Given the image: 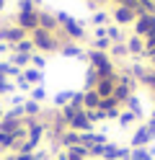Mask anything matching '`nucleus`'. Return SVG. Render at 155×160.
Returning <instances> with one entry per match:
<instances>
[{
  "label": "nucleus",
  "mask_w": 155,
  "mask_h": 160,
  "mask_svg": "<svg viewBox=\"0 0 155 160\" xmlns=\"http://www.w3.org/2000/svg\"><path fill=\"white\" fill-rule=\"evenodd\" d=\"M90 23L93 26H109V13L106 11H96L93 18H90Z\"/></svg>",
  "instance_id": "obj_30"
},
{
  "label": "nucleus",
  "mask_w": 155,
  "mask_h": 160,
  "mask_svg": "<svg viewBox=\"0 0 155 160\" xmlns=\"http://www.w3.org/2000/svg\"><path fill=\"white\" fill-rule=\"evenodd\" d=\"M98 103H101V96L96 91H83V108H85V111L98 108Z\"/></svg>",
  "instance_id": "obj_18"
},
{
  "label": "nucleus",
  "mask_w": 155,
  "mask_h": 160,
  "mask_svg": "<svg viewBox=\"0 0 155 160\" xmlns=\"http://www.w3.org/2000/svg\"><path fill=\"white\" fill-rule=\"evenodd\" d=\"M106 3H116V5H119V3H121V0H106Z\"/></svg>",
  "instance_id": "obj_39"
},
{
  "label": "nucleus",
  "mask_w": 155,
  "mask_h": 160,
  "mask_svg": "<svg viewBox=\"0 0 155 160\" xmlns=\"http://www.w3.org/2000/svg\"><path fill=\"white\" fill-rule=\"evenodd\" d=\"M96 85H98V72L93 67H88V72H85V88H83V91H93Z\"/></svg>",
  "instance_id": "obj_26"
},
{
  "label": "nucleus",
  "mask_w": 155,
  "mask_h": 160,
  "mask_svg": "<svg viewBox=\"0 0 155 160\" xmlns=\"http://www.w3.org/2000/svg\"><path fill=\"white\" fill-rule=\"evenodd\" d=\"M59 54H65V57H78V59H83L85 57V49H83L78 42H62V47H59Z\"/></svg>",
  "instance_id": "obj_12"
},
{
  "label": "nucleus",
  "mask_w": 155,
  "mask_h": 160,
  "mask_svg": "<svg viewBox=\"0 0 155 160\" xmlns=\"http://www.w3.org/2000/svg\"><path fill=\"white\" fill-rule=\"evenodd\" d=\"M13 52H21V54H34L36 49H34V42H31V36H26L23 42H18V44L13 47Z\"/></svg>",
  "instance_id": "obj_21"
},
{
  "label": "nucleus",
  "mask_w": 155,
  "mask_h": 160,
  "mask_svg": "<svg viewBox=\"0 0 155 160\" xmlns=\"http://www.w3.org/2000/svg\"><path fill=\"white\" fill-rule=\"evenodd\" d=\"M16 26H21L26 34H34L36 28H39V11H28V13H16Z\"/></svg>",
  "instance_id": "obj_5"
},
{
  "label": "nucleus",
  "mask_w": 155,
  "mask_h": 160,
  "mask_svg": "<svg viewBox=\"0 0 155 160\" xmlns=\"http://www.w3.org/2000/svg\"><path fill=\"white\" fill-rule=\"evenodd\" d=\"M28 98H31V101H36V103L47 101V91H44V85H34V88L28 91Z\"/></svg>",
  "instance_id": "obj_25"
},
{
  "label": "nucleus",
  "mask_w": 155,
  "mask_h": 160,
  "mask_svg": "<svg viewBox=\"0 0 155 160\" xmlns=\"http://www.w3.org/2000/svg\"><path fill=\"white\" fill-rule=\"evenodd\" d=\"M21 78H23L26 83L34 88V85H41V80H44V72H41V70H36V67H26Z\"/></svg>",
  "instance_id": "obj_16"
},
{
  "label": "nucleus",
  "mask_w": 155,
  "mask_h": 160,
  "mask_svg": "<svg viewBox=\"0 0 155 160\" xmlns=\"http://www.w3.org/2000/svg\"><path fill=\"white\" fill-rule=\"evenodd\" d=\"M26 36H28V34H26L21 26H16V23L0 26V42H5V44H10V47H16L18 42H23Z\"/></svg>",
  "instance_id": "obj_4"
},
{
  "label": "nucleus",
  "mask_w": 155,
  "mask_h": 160,
  "mask_svg": "<svg viewBox=\"0 0 155 160\" xmlns=\"http://www.w3.org/2000/svg\"><path fill=\"white\" fill-rule=\"evenodd\" d=\"M88 119L93 124H98V122H106V111H101V108H93V111H88Z\"/></svg>",
  "instance_id": "obj_33"
},
{
  "label": "nucleus",
  "mask_w": 155,
  "mask_h": 160,
  "mask_svg": "<svg viewBox=\"0 0 155 160\" xmlns=\"http://www.w3.org/2000/svg\"><path fill=\"white\" fill-rule=\"evenodd\" d=\"M41 116H44V108H41V103L26 98V101H23V119H41Z\"/></svg>",
  "instance_id": "obj_14"
},
{
  "label": "nucleus",
  "mask_w": 155,
  "mask_h": 160,
  "mask_svg": "<svg viewBox=\"0 0 155 160\" xmlns=\"http://www.w3.org/2000/svg\"><path fill=\"white\" fill-rule=\"evenodd\" d=\"M70 101H72V91H62V93H57V96H54V108L59 111V108H65Z\"/></svg>",
  "instance_id": "obj_23"
},
{
  "label": "nucleus",
  "mask_w": 155,
  "mask_h": 160,
  "mask_svg": "<svg viewBox=\"0 0 155 160\" xmlns=\"http://www.w3.org/2000/svg\"><path fill=\"white\" fill-rule=\"evenodd\" d=\"M111 18H114V23H116V26H129V23H134V21H137V13H134L132 8L116 5V8L111 11Z\"/></svg>",
  "instance_id": "obj_9"
},
{
  "label": "nucleus",
  "mask_w": 155,
  "mask_h": 160,
  "mask_svg": "<svg viewBox=\"0 0 155 160\" xmlns=\"http://www.w3.org/2000/svg\"><path fill=\"white\" fill-rule=\"evenodd\" d=\"M3 116H5V108H3V106H0V122H3Z\"/></svg>",
  "instance_id": "obj_37"
},
{
  "label": "nucleus",
  "mask_w": 155,
  "mask_h": 160,
  "mask_svg": "<svg viewBox=\"0 0 155 160\" xmlns=\"http://www.w3.org/2000/svg\"><path fill=\"white\" fill-rule=\"evenodd\" d=\"M18 11H21V13H28V11H39V8H36V0H18Z\"/></svg>",
  "instance_id": "obj_32"
},
{
  "label": "nucleus",
  "mask_w": 155,
  "mask_h": 160,
  "mask_svg": "<svg viewBox=\"0 0 155 160\" xmlns=\"http://www.w3.org/2000/svg\"><path fill=\"white\" fill-rule=\"evenodd\" d=\"M57 23H59L62 36L70 39V42H80V39H85V28H83L72 16H67V13H57Z\"/></svg>",
  "instance_id": "obj_3"
},
{
  "label": "nucleus",
  "mask_w": 155,
  "mask_h": 160,
  "mask_svg": "<svg viewBox=\"0 0 155 160\" xmlns=\"http://www.w3.org/2000/svg\"><path fill=\"white\" fill-rule=\"evenodd\" d=\"M150 142H152V134L147 132V124H140V127L132 132V137H129V147H132V150L150 147Z\"/></svg>",
  "instance_id": "obj_8"
},
{
  "label": "nucleus",
  "mask_w": 155,
  "mask_h": 160,
  "mask_svg": "<svg viewBox=\"0 0 155 160\" xmlns=\"http://www.w3.org/2000/svg\"><path fill=\"white\" fill-rule=\"evenodd\" d=\"M106 39H109L111 44H116V42H124V36H121V26H116V23L106 26Z\"/></svg>",
  "instance_id": "obj_20"
},
{
  "label": "nucleus",
  "mask_w": 155,
  "mask_h": 160,
  "mask_svg": "<svg viewBox=\"0 0 155 160\" xmlns=\"http://www.w3.org/2000/svg\"><path fill=\"white\" fill-rule=\"evenodd\" d=\"M129 52H127V44L124 42H116V44H111V49H109V57L114 59V57H127Z\"/></svg>",
  "instance_id": "obj_28"
},
{
  "label": "nucleus",
  "mask_w": 155,
  "mask_h": 160,
  "mask_svg": "<svg viewBox=\"0 0 155 160\" xmlns=\"http://www.w3.org/2000/svg\"><path fill=\"white\" fill-rule=\"evenodd\" d=\"M0 160H3V152H0Z\"/></svg>",
  "instance_id": "obj_41"
},
{
  "label": "nucleus",
  "mask_w": 155,
  "mask_h": 160,
  "mask_svg": "<svg viewBox=\"0 0 155 160\" xmlns=\"http://www.w3.org/2000/svg\"><path fill=\"white\" fill-rule=\"evenodd\" d=\"M67 129H72V132H80V134H83V132H93V129H96V124L88 119V111L83 108V111H78V114L67 122Z\"/></svg>",
  "instance_id": "obj_6"
},
{
  "label": "nucleus",
  "mask_w": 155,
  "mask_h": 160,
  "mask_svg": "<svg viewBox=\"0 0 155 160\" xmlns=\"http://www.w3.org/2000/svg\"><path fill=\"white\" fill-rule=\"evenodd\" d=\"M31 67H36V70H44V67H47V54L34 52V54H31Z\"/></svg>",
  "instance_id": "obj_31"
},
{
  "label": "nucleus",
  "mask_w": 155,
  "mask_h": 160,
  "mask_svg": "<svg viewBox=\"0 0 155 160\" xmlns=\"http://www.w3.org/2000/svg\"><path fill=\"white\" fill-rule=\"evenodd\" d=\"M132 26H134V34L145 39V36L155 34V16H150V13H142V16H137V21H134Z\"/></svg>",
  "instance_id": "obj_7"
},
{
  "label": "nucleus",
  "mask_w": 155,
  "mask_h": 160,
  "mask_svg": "<svg viewBox=\"0 0 155 160\" xmlns=\"http://www.w3.org/2000/svg\"><path fill=\"white\" fill-rule=\"evenodd\" d=\"M150 52H155V34L145 36V54H150Z\"/></svg>",
  "instance_id": "obj_34"
},
{
  "label": "nucleus",
  "mask_w": 155,
  "mask_h": 160,
  "mask_svg": "<svg viewBox=\"0 0 155 160\" xmlns=\"http://www.w3.org/2000/svg\"><path fill=\"white\" fill-rule=\"evenodd\" d=\"M65 152L70 160H88V147L85 145H75V147H65Z\"/></svg>",
  "instance_id": "obj_19"
},
{
  "label": "nucleus",
  "mask_w": 155,
  "mask_h": 160,
  "mask_svg": "<svg viewBox=\"0 0 155 160\" xmlns=\"http://www.w3.org/2000/svg\"><path fill=\"white\" fill-rule=\"evenodd\" d=\"M16 145H18V139H16V134H8V132H0V152H13L16 150Z\"/></svg>",
  "instance_id": "obj_17"
},
{
  "label": "nucleus",
  "mask_w": 155,
  "mask_h": 160,
  "mask_svg": "<svg viewBox=\"0 0 155 160\" xmlns=\"http://www.w3.org/2000/svg\"><path fill=\"white\" fill-rule=\"evenodd\" d=\"M147 132L152 134V139H155V119L150 116V122H147Z\"/></svg>",
  "instance_id": "obj_36"
},
{
  "label": "nucleus",
  "mask_w": 155,
  "mask_h": 160,
  "mask_svg": "<svg viewBox=\"0 0 155 160\" xmlns=\"http://www.w3.org/2000/svg\"><path fill=\"white\" fill-rule=\"evenodd\" d=\"M90 49H96V52H109V49H111V42H109L106 36H103V39H93V42H90Z\"/></svg>",
  "instance_id": "obj_29"
},
{
  "label": "nucleus",
  "mask_w": 155,
  "mask_h": 160,
  "mask_svg": "<svg viewBox=\"0 0 155 160\" xmlns=\"http://www.w3.org/2000/svg\"><path fill=\"white\" fill-rule=\"evenodd\" d=\"M116 122H119V127H132L134 122H137V116H134L132 111H127V108H121V114H119Z\"/></svg>",
  "instance_id": "obj_27"
},
{
  "label": "nucleus",
  "mask_w": 155,
  "mask_h": 160,
  "mask_svg": "<svg viewBox=\"0 0 155 160\" xmlns=\"http://www.w3.org/2000/svg\"><path fill=\"white\" fill-rule=\"evenodd\" d=\"M31 42H34V49L41 54H52V52H59L62 42H67L65 36H62V31L52 34V31H44V28H36L34 34H28Z\"/></svg>",
  "instance_id": "obj_1"
},
{
  "label": "nucleus",
  "mask_w": 155,
  "mask_h": 160,
  "mask_svg": "<svg viewBox=\"0 0 155 160\" xmlns=\"http://www.w3.org/2000/svg\"><path fill=\"white\" fill-rule=\"evenodd\" d=\"M109 142V137L106 134H101V132H83L80 134V145H85V147H90V145H106Z\"/></svg>",
  "instance_id": "obj_13"
},
{
  "label": "nucleus",
  "mask_w": 155,
  "mask_h": 160,
  "mask_svg": "<svg viewBox=\"0 0 155 160\" xmlns=\"http://www.w3.org/2000/svg\"><path fill=\"white\" fill-rule=\"evenodd\" d=\"M85 59H88V67H93L98 72V78H111L116 75V65L114 59L109 57V52H96V49H88L85 52Z\"/></svg>",
  "instance_id": "obj_2"
},
{
  "label": "nucleus",
  "mask_w": 155,
  "mask_h": 160,
  "mask_svg": "<svg viewBox=\"0 0 155 160\" xmlns=\"http://www.w3.org/2000/svg\"><path fill=\"white\" fill-rule=\"evenodd\" d=\"M142 83H145V85H147V88H150V91L155 93V72H152V70H150V72H147V75H145V78H142Z\"/></svg>",
  "instance_id": "obj_35"
},
{
  "label": "nucleus",
  "mask_w": 155,
  "mask_h": 160,
  "mask_svg": "<svg viewBox=\"0 0 155 160\" xmlns=\"http://www.w3.org/2000/svg\"><path fill=\"white\" fill-rule=\"evenodd\" d=\"M124 44H127V52L129 54H145V39L132 34L129 39H124Z\"/></svg>",
  "instance_id": "obj_15"
},
{
  "label": "nucleus",
  "mask_w": 155,
  "mask_h": 160,
  "mask_svg": "<svg viewBox=\"0 0 155 160\" xmlns=\"http://www.w3.org/2000/svg\"><path fill=\"white\" fill-rule=\"evenodd\" d=\"M129 160H155V158L150 152V147H137V150H132Z\"/></svg>",
  "instance_id": "obj_24"
},
{
  "label": "nucleus",
  "mask_w": 155,
  "mask_h": 160,
  "mask_svg": "<svg viewBox=\"0 0 155 160\" xmlns=\"http://www.w3.org/2000/svg\"><path fill=\"white\" fill-rule=\"evenodd\" d=\"M152 72H155V62H152Z\"/></svg>",
  "instance_id": "obj_40"
},
{
  "label": "nucleus",
  "mask_w": 155,
  "mask_h": 160,
  "mask_svg": "<svg viewBox=\"0 0 155 160\" xmlns=\"http://www.w3.org/2000/svg\"><path fill=\"white\" fill-rule=\"evenodd\" d=\"M114 88H116V75H111V78H98V85L93 88L101 98H111L114 96Z\"/></svg>",
  "instance_id": "obj_10"
},
{
  "label": "nucleus",
  "mask_w": 155,
  "mask_h": 160,
  "mask_svg": "<svg viewBox=\"0 0 155 160\" xmlns=\"http://www.w3.org/2000/svg\"><path fill=\"white\" fill-rule=\"evenodd\" d=\"M16 91V80H10V78H0V98H5Z\"/></svg>",
  "instance_id": "obj_22"
},
{
  "label": "nucleus",
  "mask_w": 155,
  "mask_h": 160,
  "mask_svg": "<svg viewBox=\"0 0 155 160\" xmlns=\"http://www.w3.org/2000/svg\"><path fill=\"white\" fill-rule=\"evenodd\" d=\"M39 28L44 31L57 34L59 31V23H57V13H49V11H39Z\"/></svg>",
  "instance_id": "obj_11"
},
{
  "label": "nucleus",
  "mask_w": 155,
  "mask_h": 160,
  "mask_svg": "<svg viewBox=\"0 0 155 160\" xmlns=\"http://www.w3.org/2000/svg\"><path fill=\"white\" fill-rule=\"evenodd\" d=\"M5 11V0H0V13H3Z\"/></svg>",
  "instance_id": "obj_38"
}]
</instances>
